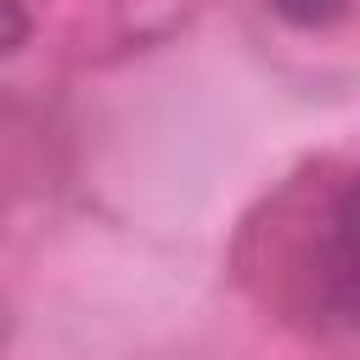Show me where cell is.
<instances>
[{"instance_id":"cell-1","label":"cell","mask_w":360,"mask_h":360,"mask_svg":"<svg viewBox=\"0 0 360 360\" xmlns=\"http://www.w3.org/2000/svg\"><path fill=\"white\" fill-rule=\"evenodd\" d=\"M270 6L298 28H326V22H338L349 11V0H270Z\"/></svg>"},{"instance_id":"cell-2","label":"cell","mask_w":360,"mask_h":360,"mask_svg":"<svg viewBox=\"0 0 360 360\" xmlns=\"http://www.w3.org/2000/svg\"><path fill=\"white\" fill-rule=\"evenodd\" d=\"M22 39H28V11H22V0H0V56H11Z\"/></svg>"}]
</instances>
